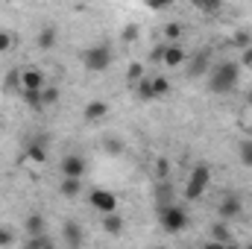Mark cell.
I'll use <instances>...</instances> for the list:
<instances>
[{
    "label": "cell",
    "mask_w": 252,
    "mask_h": 249,
    "mask_svg": "<svg viewBox=\"0 0 252 249\" xmlns=\"http://www.w3.org/2000/svg\"><path fill=\"white\" fill-rule=\"evenodd\" d=\"M232 41H235V44H238L241 50L252 47V35H250V32H244V30H241V32H235V38H232Z\"/></svg>",
    "instance_id": "obj_28"
},
{
    "label": "cell",
    "mask_w": 252,
    "mask_h": 249,
    "mask_svg": "<svg viewBox=\"0 0 252 249\" xmlns=\"http://www.w3.org/2000/svg\"><path fill=\"white\" fill-rule=\"evenodd\" d=\"M106 115H109V103H103V100L88 103V106H85V112H82V118H85L88 124H97V121H103Z\"/></svg>",
    "instance_id": "obj_11"
},
{
    "label": "cell",
    "mask_w": 252,
    "mask_h": 249,
    "mask_svg": "<svg viewBox=\"0 0 252 249\" xmlns=\"http://www.w3.org/2000/svg\"><path fill=\"white\" fill-rule=\"evenodd\" d=\"M88 199H91V205H94L100 214H115V211H118V196L109 193V190H103V187H94Z\"/></svg>",
    "instance_id": "obj_5"
},
{
    "label": "cell",
    "mask_w": 252,
    "mask_h": 249,
    "mask_svg": "<svg viewBox=\"0 0 252 249\" xmlns=\"http://www.w3.org/2000/svg\"><path fill=\"white\" fill-rule=\"evenodd\" d=\"M153 249H161V247H153Z\"/></svg>",
    "instance_id": "obj_41"
},
{
    "label": "cell",
    "mask_w": 252,
    "mask_h": 249,
    "mask_svg": "<svg viewBox=\"0 0 252 249\" xmlns=\"http://www.w3.org/2000/svg\"><path fill=\"white\" fill-rule=\"evenodd\" d=\"M24 226H27V238H44V217L38 211H32Z\"/></svg>",
    "instance_id": "obj_15"
},
{
    "label": "cell",
    "mask_w": 252,
    "mask_h": 249,
    "mask_svg": "<svg viewBox=\"0 0 252 249\" xmlns=\"http://www.w3.org/2000/svg\"><path fill=\"white\" fill-rule=\"evenodd\" d=\"M223 249H244V247H238V244H226Z\"/></svg>",
    "instance_id": "obj_37"
},
{
    "label": "cell",
    "mask_w": 252,
    "mask_h": 249,
    "mask_svg": "<svg viewBox=\"0 0 252 249\" xmlns=\"http://www.w3.org/2000/svg\"><path fill=\"white\" fill-rule=\"evenodd\" d=\"M124 217H121V214H118V211H115V214H103V232H106V235H121V232H124Z\"/></svg>",
    "instance_id": "obj_16"
},
{
    "label": "cell",
    "mask_w": 252,
    "mask_h": 249,
    "mask_svg": "<svg viewBox=\"0 0 252 249\" xmlns=\"http://www.w3.org/2000/svg\"><path fill=\"white\" fill-rule=\"evenodd\" d=\"M170 91V82L164 76H153V97H164Z\"/></svg>",
    "instance_id": "obj_24"
},
{
    "label": "cell",
    "mask_w": 252,
    "mask_h": 249,
    "mask_svg": "<svg viewBox=\"0 0 252 249\" xmlns=\"http://www.w3.org/2000/svg\"><path fill=\"white\" fill-rule=\"evenodd\" d=\"M211 241H214V244H223V247L232 244V232H229V226H226V223H214V226H211Z\"/></svg>",
    "instance_id": "obj_17"
},
{
    "label": "cell",
    "mask_w": 252,
    "mask_h": 249,
    "mask_svg": "<svg viewBox=\"0 0 252 249\" xmlns=\"http://www.w3.org/2000/svg\"><path fill=\"white\" fill-rule=\"evenodd\" d=\"M244 249H252V244H247V247H244Z\"/></svg>",
    "instance_id": "obj_40"
},
{
    "label": "cell",
    "mask_w": 252,
    "mask_h": 249,
    "mask_svg": "<svg viewBox=\"0 0 252 249\" xmlns=\"http://www.w3.org/2000/svg\"><path fill=\"white\" fill-rule=\"evenodd\" d=\"M238 158L244 167H252V141H241L238 144Z\"/></svg>",
    "instance_id": "obj_20"
},
{
    "label": "cell",
    "mask_w": 252,
    "mask_h": 249,
    "mask_svg": "<svg viewBox=\"0 0 252 249\" xmlns=\"http://www.w3.org/2000/svg\"><path fill=\"white\" fill-rule=\"evenodd\" d=\"M158 220H161V229L167 235H179L182 229H188V211L176 202L167 208H158Z\"/></svg>",
    "instance_id": "obj_2"
},
{
    "label": "cell",
    "mask_w": 252,
    "mask_h": 249,
    "mask_svg": "<svg viewBox=\"0 0 252 249\" xmlns=\"http://www.w3.org/2000/svg\"><path fill=\"white\" fill-rule=\"evenodd\" d=\"M24 94V103L30 106V109H44V103H41V91H21Z\"/></svg>",
    "instance_id": "obj_26"
},
{
    "label": "cell",
    "mask_w": 252,
    "mask_h": 249,
    "mask_svg": "<svg viewBox=\"0 0 252 249\" xmlns=\"http://www.w3.org/2000/svg\"><path fill=\"white\" fill-rule=\"evenodd\" d=\"M135 38H138V24H126L124 27V41L126 44H132Z\"/></svg>",
    "instance_id": "obj_30"
},
{
    "label": "cell",
    "mask_w": 252,
    "mask_h": 249,
    "mask_svg": "<svg viewBox=\"0 0 252 249\" xmlns=\"http://www.w3.org/2000/svg\"><path fill=\"white\" fill-rule=\"evenodd\" d=\"M238 79H241V64L238 62H223L211 70L208 85H211L214 94H229V91L238 85Z\"/></svg>",
    "instance_id": "obj_1"
},
{
    "label": "cell",
    "mask_w": 252,
    "mask_h": 249,
    "mask_svg": "<svg viewBox=\"0 0 252 249\" xmlns=\"http://www.w3.org/2000/svg\"><path fill=\"white\" fill-rule=\"evenodd\" d=\"M208 182H211V167H208L205 161H199V164H196V167L190 170V176H188V185H185V196H188V199H199V196L205 193Z\"/></svg>",
    "instance_id": "obj_4"
},
{
    "label": "cell",
    "mask_w": 252,
    "mask_h": 249,
    "mask_svg": "<svg viewBox=\"0 0 252 249\" xmlns=\"http://www.w3.org/2000/svg\"><path fill=\"white\" fill-rule=\"evenodd\" d=\"M44 138H32L30 144H27V158L30 161H35V164H44V158H47V150H44Z\"/></svg>",
    "instance_id": "obj_13"
},
{
    "label": "cell",
    "mask_w": 252,
    "mask_h": 249,
    "mask_svg": "<svg viewBox=\"0 0 252 249\" xmlns=\"http://www.w3.org/2000/svg\"><path fill=\"white\" fill-rule=\"evenodd\" d=\"M208 62H211V56H208V50H202V53H196L188 64V76L190 79H196V76H205L208 73Z\"/></svg>",
    "instance_id": "obj_10"
},
{
    "label": "cell",
    "mask_w": 252,
    "mask_h": 249,
    "mask_svg": "<svg viewBox=\"0 0 252 249\" xmlns=\"http://www.w3.org/2000/svg\"><path fill=\"white\" fill-rule=\"evenodd\" d=\"M202 249H223V244H214V241H208V244H205Z\"/></svg>",
    "instance_id": "obj_36"
},
{
    "label": "cell",
    "mask_w": 252,
    "mask_h": 249,
    "mask_svg": "<svg viewBox=\"0 0 252 249\" xmlns=\"http://www.w3.org/2000/svg\"><path fill=\"white\" fill-rule=\"evenodd\" d=\"M244 67H252V47L244 50Z\"/></svg>",
    "instance_id": "obj_35"
},
{
    "label": "cell",
    "mask_w": 252,
    "mask_h": 249,
    "mask_svg": "<svg viewBox=\"0 0 252 249\" xmlns=\"http://www.w3.org/2000/svg\"><path fill=\"white\" fill-rule=\"evenodd\" d=\"M82 64H85L91 73H103V70H109V64H112V47H109V44L85 47V50H82Z\"/></svg>",
    "instance_id": "obj_3"
},
{
    "label": "cell",
    "mask_w": 252,
    "mask_h": 249,
    "mask_svg": "<svg viewBox=\"0 0 252 249\" xmlns=\"http://www.w3.org/2000/svg\"><path fill=\"white\" fill-rule=\"evenodd\" d=\"M103 147H106V153H109V156H121V153H124V144H121L118 138H106V141H103Z\"/></svg>",
    "instance_id": "obj_27"
},
{
    "label": "cell",
    "mask_w": 252,
    "mask_h": 249,
    "mask_svg": "<svg viewBox=\"0 0 252 249\" xmlns=\"http://www.w3.org/2000/svg\"><path fill=\"white\" fill-rule=\"evenodd\" d=\"M62 238L67 241V247L70 249H79L82 247V241H85V229L76 223V220H67L62 226Z\"/></svg>",
    "instance_id": "obj_9"
},
{
    "label": "cell",
    "mask_w": 252,
    "mask_h": 249,
    "mask_svg": "<svg viewBox=\"0 0 252 249\" xmlns=\"http://www.w3.org/2000/svg\"><path fill=\"white\" fill-rule=\"evenodd\" d=\"M12 44H15V38H12V32H6V30H0V53H6V50H12Z\"/></svg>",
    "instance_id": "obj_29"
},
{
    "label": "cell",
    "mask_w": 252,
    "mask_h": 249,
    "mask_svg": "<svg viewBox=\"0 0 252 249\" xmlns=\"http://www.w3.org/2000/svg\"><path fill=\"white\" fill-rule=\"evenodd\" d=\"M15 244V235L9 229H0V247H12Z\"/></svg>",
    "instance_id": "obj_32"
},
{
    "label": "cell",
    "mask_w": 252,
    "mask_h": 249,
    "mask_svg": "<svg viewBox=\"0 0 252 249\" xmlns=\"http://www.w3.org/2000/svg\"><path fill=\"white\" fill-rule=\"evenodd\" d=\"M156 173H158L161 179H167V173H170V161H167V158H158V161H156Z\"/></svg>",
    "instance_id": "obj_31"
},
{
    "label": "cell",
    "mask_w": 252,
    "mask_h": 249,
    "mask_svg": "<svg viewBox=\"0 0 252 249\" xmlns=\"http://www.w3.org/2000/svg\"><path fill=\"white\" fill-rule=\"evenodd\" d=\"M167 205H173V187L161 182L158 185V208H167Z\"/></svg>",
    "instance_id": "obj_21"
},
{
    "label": "cell",
    "mask_w": 252,
    "mask_h": 249,
    "mask_svg": "<svg viewBox=\"0 0 252 249\" xmlns=\"http://www.w3.org/2000/svg\"><path fill=\"white\" fill-rule=\"evenodd\" d=\"M59 190H62V196L73 199V196H79V190H82V179H64Z\"/></svg>",
    "instance_id": "obj_19"
},
{
    "label": "cell",
    "mask_w": 252,
    "mask_h": 249,
    "mask_svg": "<svg viewBox=\"0 0 252 249\" xmlns=\"http://www.w3.org/2000/svg\"><path fill=\"white\" fill-rule=\"evenodd\" d=\"M241 211H244V202H241V196H235V193L223 196L220 205H217L220 220H235V217H241Z\"/></svg>",
    "instance_id": "obj_6"
},
{
    "label": "cell",
    "mask_w": 252,
    "mask_h": 249,
    "mask_svg": "<svg viewBox=\"0 0 252 249\" xmlns=\"http://www.w3.org/2000/svg\"><path fill=\"white\" fill-rule=\"evenodd\" d=\"M144 76H147V73H144V64H141V62H132L129 67H126V79H129L132 85H135V82H141Z\"/></svg>",
    "instance_id": "obj_22"
},
{
    "label": "cell",
    "mask_w": 252,
    "mask_h": 249,
    "mask_svg": "<svg viewBox=\"0 0 252 249\" xmlns=\"http://www.w3.org/2000/svg\"><path fill=\"white\" fill-rule=\"evenodd\" d=\"M59 167H62L64 179H82V176H85V158H82V156H73V153L64 156Z\"/></svg>",
    "instance_id": "obj_7"
},
{
    "label": "cell",
    "mask_w": 252,
    "mask_h": 249,
    "mask_svg": "<svg viewBox=\"0 0 252 249\" xmlns=\"http://www.w3.org/2000/svg\"><path fill=\"white\" fill-rule=\"evenodd\" d=\"M44 88V73L38 67H24L21 70V91H41Z\"/></svg>",
    "instance_id": "obj_8"
},
{
    "label": "cell",
    "mask_w": 252,
    "mask_h": 249,
    "mask_svg": "<svg viewBox=\"0 0 252 249\" xmlns=\"http://www.w3.org/2000/svg\"><path fill=\"white\" fill-rule=\"evenodd\" d=\"M185 59H188V56H185V47H182V44H167V47H164V64H167V67H179Z\"/></svg>",
    "instance_id": "obj_14"
},
{
    "label": "cell",
    "mask_w": 252,
    "mask_h": 249,
    "mask_svg": "<svg viewBox=\"0 0 252 249\" xmlns=\"http://www.w3.org/2000/svg\"><path fill=\"white\" fill-rule=\"evenodd\" d=\"M44 244H47V238H27L24 249H44Z\"/></svg>",
    "instance_id": "obj_33"
},
{
    "label": "cell",
    "mask_w": 252,
    "mask_h": 249,
    "mask_svg": "<svg viewBox=\"0 0 252 249\" xmlns=\"http://www.w3.org/2000/svg\"><path fill=\"white\" fill-rule=\"evenodd\" d=\"M164 47H167V44H161V47H156L150 59H153V62H164Z\"/></svg>",
    "instance_id": "obj_34"
},
{
    "label": "cell",
    "mask_w": 252,
    "mask_h": 249,
    "mask_svg": "<svg viewBox=\"0 0 252 249\" xmlns=\"http://www.w3.org/2000/svg\"><path fill=\"white\" fill-rule=\"evenodd\" d=\"M164 38H167L170 44H179V38H182V24H176V21L167 24V27H164Z\"/></svg>",
    "instance_id": "obj_23"
},
{
    "label": "cell",
    "mask_w": 252,
    "mask_h": 249,
    "mask_svg": "<svg viewBox=\"0 0 252 249\" xmlns=\"http://www.w3.org/2000/svg\"><path fill=\"white\" fill-rule=\"evenodd\" d=\"M44 249H56V247H53V244H50V241H47V244H44Z\"/></svg>",
    "instance_id": "obj_38"
},
{
    "label": "cell",
    "mask_w": 252,
    "mask_h": 249,
    "mask_svg": "<svg viewBox=\"0 0 252 249\" xmlns=\"http://www.w3.org/2000/svg\"><path fill=\"white\" fill-rule=\"evenodd\" d=\"M41 103H44V106H56V103H59V88H56V85L41 88Z\"/></svg>",
    "instance_id": "obj_25"
},
{
    "label": "cell",
    "mask_w": 252,
    "mask_h": 249,
    "mask_svg": "<svg viewBox=\"0 0 252 249\" xmlns=\"http://www.w3.org/2000/svg\"><path fill=\"white\" fill-rule=\"evenodd\" d=\"M247 103H250V106H252V91H250V94H247Z\"/></svg>",
    "instance_id": "obj_39"
},
{
    "label": "cell",
    "mask_w": 252,
    "mask_h": 249,
    "mask_svg": "<svg viewBox=\"0 0 252 249\" xmlns=\"http://www.w3.org/2000/svg\"><path fill=\"white\" fill-rule=\"evenodd\" d=\"M56 41H59V30H56V24H47L38 32V50H53Z\"/></svg>",
    "instance_id": "obj_12"
},
{
    "label": "cell",
    "mask_w": 252,
    "mask_h": 249,
    "mask_svg": "<svg viewBox=\"0 0 252 249\" xmlns=\"http://www.w3.org/2000/svg\"><path fill=\"white\" fill-rule=\"evenodd\" d=\"M135 94L138 100H153V76H144L141 82H135Z\"/></svg>",
    "instance_id": "obj_18"
}]
</instances>
